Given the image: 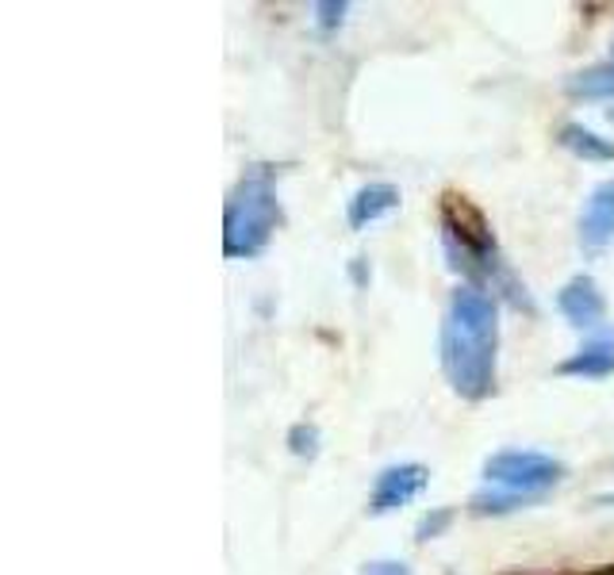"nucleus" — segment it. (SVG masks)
Here are the masks:
<instances>
[{"label":"nucleus","instance_id":"obj_5","mask_svg":"<svg viewBox=\"0 0 614 575\" xmlns=\"http://www.w3.org/2000/svg\"><path fill=\"white\" fill-rule=\"evenodd\" d=\"M430 483V472L422 464H392L377 476V487L369 495V514H392L400 506H408L411 499L422 495V487Z\"/></svg>","mask_w":614,"mask_h":575},{"label":"nucleus","instance_id":"obj_1","mask_svg":"<svg viewBox=\"0 0 614 575\" xmlns=\"http://www.w3.org/2000/svg\"><path fill=\"white\" fill-rule=\"evenodd\" d=\"M500 353V307L488 291L461 285L450 296L442 322V372L461 399H484L495 388Z\"/></svg>","mask_w":614,"mask_h":575},{"label":"nucleus","instance_id":"obj_7","mask_svg":"<svg viewBox=\"0 0 614 575\" xmlns=\"http://www.w3.org/2000/svg\"><path fill=\"white\" fill-rule=\"evenodd\" d=\"M611 238H614V181H603V185L592 188L584 215H580V242H584V249H603Z\"/></svg>","mask_w":614,"mask_h":575},{"label":"nucleus","instance_id":"obj_13","mask_svg":"<svg viewBox=\"0 0 614 575\" xmlns=\"http://www.w3.org/2000/svg\"><path fill=\"white\" fill-rule=\"evenodd\" d=\"M288 449H293L296 456H307V461H311V456L319 453V427L296 422V427L288 430Z\"/></svg>","mask_w":614,"mask_h":575},{"label":"nucleus","instance_id":"obj_15","mask_svg":"<svg viewBox=\"0 0 614 575\" xmlns=\"http://www.w3.org/2000/svg\"><path fill=\"white\" fill-rule=\"evenodd\" d=\"M342 16H346L342 0H323V4H315V23H319L323 31L342 28Z\"/></svg>","mask_w":614,"mask_h":575},{"label":"nucleus","instance_id":"obj_4","mask_svg":"<svg viewBox=\"0 0 614 575\" xmlns=\"http://www.w3.org/2000/svg\"><path fill=\"white\" fill-rule=\"evenodd\" d=\"M484 480L519 491V495H542L545 487L564 480V464L545 453H530V449H508V453L488 456Z\"/></svg>","mask_w":614,"mask_h":575},{"label":"nucleus","instance_id":"obj_10","mask_svg":"<svg viewBox=\"0 0 614 575\" xmlns=\"http://www.w3.org/2000/svg\"><path fill=\"white\" fill-rule=\"evenodd\" d=\"M557 143L569 150V154L584 157V162H614V143L595 131H587L584 123H564Z\"/></svg>","mask_w":614,"mask_h":575},{"label":"nucleus","instance_id":"obj_3","mask_svg":"<svg viewBox=\"0 0 614 575\" xmlns=\"http://www.w3.org/2000/svg\"><path fill=\"white\" fill-rule=\"evenodd\" d=\"M280 207L265 173H250L238 181L227 199V219H223V254L227 257H257L269 246L277 230Z\"/></svg>","mask_w":614,"mask_h":575},{"label":"nucleus","instance_id":"obj_8","mask_svg":"<svg viewBox=\"0 0 614 575\" xmlns=\"http://www.w3.org/2000/svg\"><path fill=\"white\" fill-rule=\"evenodd\" d=\"M561 377H587V380H603L614 372V335H595L592 341L576 349L569 361L557 364Z\"/></svg>","mask_w":614,"mask_h":575},{"label":"nucleus","instance_id":"obj_16","mask_svg":"<svg viewBox=\"0 0 614 575\" xmlns=\"http://www.w3.org/2000/svg\"><path fill=\"white\" fill-rule=\"evenodd\" d=\"M361 575H411V568L403 561H372L365 564Z\"/></svg>","mask_w":614,"mask_h":575},{"label":"nucleus","instance_id":"obj_9","mask_svg":"<svg viewBox=\"0 0 614 575\" xmlns=\"http://www.w3.org/2000/svg\"><path fill=\"white\" fill-rule=\"evenodd\" d=\"M396 207H400V188L388 185V181H372V185H365V188L354 192L346 219H350L354 230H365L369 223L385 219V215L396 212Z\"/></svg>","mask_w":614,"mask_h":575},{"label":"nucleus","instance_id":"obj_2","mask_svg":"<svg viewBox=\"0 0 614 575\" xmlns=\"http://www.w3.org/2000/svg\"><path fill=\"white\" fill-rule=\"evenodd\" d=\"M442 242H446V254H450V265L469 277L472 288H480V291L508 288V296L514 304L530 307L526 288L514 285V277L503 269L500 249H495V242H492V230L484 227V219H480L464 199L458 204V199L450 196L442 204Z\"/></svg>","mask_w":614,"mask_h":575},{"label":"nucleus","instance_id":"obj_6","mask_svg":"<svg viewBox=\"0 0 614 575\" xmlns=\"http://www.w3.org/2000/svg\"><path fill=\"white\" fill-rule=\"evenodd\" d=\"M557 311L572 327L580 330H595L607 315V299H603L600 285L592 277H572L569 285L557 291Z\"/></svg>","mask_w":614,"mask_h":575},{"label":"nucleus","instance_id":"obj_14","mask_svg":"<svg viewBox=\"0 0 614 575\" xmlns=\"http://www.w3.org/2000/svg\"><path fill=\"white\" fill-rule=\"evenodd\" d=\"M450 522H453V511H450V506H438V511L422 514L419 526H415V541H434V537H442V533L450 530Z\"/></svg>","mask_w":614,"mask_h":575},{"label":"nucleus","instance_id":"obj_11","mask_svg":"<svg viewBox=\"0 0 614 575\" xmlns=\"http://www.w3.org/2000/svg\"><path fill=\"white\" fill-rule=\"evenodd\" d=\"M569 93L584 96V100H614V62H600V65H587V70L572 73Z\"/></svg>","mask_w":614,"mask_h":575},{"label":"nucleus","instance_id":"obj_12","mask_svg":"<svg viewBox=\"0 0 614 575\" xmlns=\"http://www.w3.org/2000/svg\"><path fill=\"white\" fill-rule=\"evenodd\" d=\"M538 495H519V491H480V495H472V514H511L519 511V506L534 503Z\"/></svg>","mask_w":614,"mask_h":575}]
</instances>
